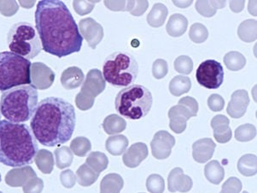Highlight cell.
<instances>
[{
	"instance_id": "obj_40",
	"label": "cell",
	"mask_w": 257,
	"mask_h": 193,
	"mask_svg": "<svg viewBox=\"0 0 257 193\" xmlns=\"http://www.w3.org/2000/svg\"><path fill=\"white\" fill-rule=\"evenodd\" d=\"M243 185L239 179L236 177H231L222 185L220 193H239Z\"/></svg>"
},
{
	"instance_id": "obj_31",
	"label": "cell",
	"mask_w": 257,
	"mask_h": 193,
	"mask_svg": "<svg viewBox=\"0 0 257 193\" xmlns=\"http://www.w3.org/2000/svg\"><path fill=\"white\" fill-rule=\"evenodd\" d=\"M77 173L78 181L80 183V185L83 186L92 185L99 176V173H95L91 170L86 164L82 165L79 168Z\"/></svg>"
},
{
	"instance_id": "obj_16",
	"label": "cell",
	"mask_w": 257,
	"mask_h": 193,
	"mask_svg": "<svg viewBox=\"0 0 257 193\" xmlns=\"http://www.w3.org/2000/svg\"><path fill=\"white\" fill-rule=\"evenodd\" d=\"M148 154V147L145 143H135L124 152L122 161L127 168H137L146 159Z\"/></svg>"
},
{
	"instance_id": "obj_45",
	"label": "cell",
	"mask_w": 257,
	"mask_h": 193,
	"mask_svg": "<svg viewBox=\"0 0 257 193\" xmlns=\"http://www.w3.org/2000/svg\"><path fill=\"white\" fill-rule=\"evenodd\" d=\"M64 176H65V180L63 181V184L65 185L66 187L71 188L75 183V178L74 175L72 173V171H67L64 173Z\"/></svg>"
},
{
	"instance_id": "obj_19",
	"label": "cell",
	"mask_w": 257,
	"mask_h": 193,
	"mask_svg": "<svg viewBox=\"0 0 257 193\" xmlns=\"http://www.w3.org/2000/svg\"><path fill=\"white\" fill-rule=\"evenodd\" d=\"M188 27V20L181 14H174L169 18L166 26L168 34L172 37H180L186 33Z\"/></svg>"
},
{
	"instance_id": "obj_22",
	"label": "cell",
	"mask_w": 257,
	"mask_h": 193,
	"mask_svg": "<svg viewBox=\"0 0 257 193\" xmlns=\"http://www.w3.org/2000/svg\"><path fill=\"white\" fill-rule=\"evenodd\" d=\"M105 146L106 150L113 156H120L126 151L128 146V139L121 134L109 137L106 140Z\"/></svg>"
},
{
	"instance_id": "obj_10",
	"label": "cell",
	"mask_w": 257,
	"mask_h": 193,
	"mask_svg": "<svg viewBox=\"0 0 257 193\" xmlns=\"http://www.w3.org/2000/svg\"><path fill=\"white\" fill-rule=\"evenodd\" d=\"M197 80L198 84L208 89H218L224 81V70L219 62L206 60L197 68Z\"/></svg>"
},
{
	"instance_id": "obj_9",
	"label": "cell",
	"mask_w": 257,
	"mask_h": 193,
	"mask_svg": "<svg viewBox=\"0 0 257 193\" xmlns=\"http://www.w3.org/2000/svg\"><path fill=\"white\" fill-rule=\"evenodd\" d=\"M105 85V80L100 70L92 69L89 72L86 83L83 86V92L81 91L78 94L76 100L78 107L84 111L92 108L95 96L104 91Z\"/></svg>"
},
{
	"instance_id": "obj_35",
	"label": "cell",
	"mask_w": 257,
	"mask_h": 193,
	"mask_svg": "<svg viewBox=\"0 0 257 193\" xmlns=\"http://www.w3.org/2000/svg\"><path fill=\"white\" fill-rule=\"evenodd\" d=\"M175 71L182 74H190L193 69V62L188 56H180L175 61Z\"/></svg>"
},
{
	"instance_id": "obj_48",
	"label": "cell",
	"mask_w": 257,
	"mask_h": 193,
	"mask_svg": "<svg viewBox=\"0 0 257 193\" xmlns=\"http://www.w3.org/2000/svg\"><path fill=\"white\" fill-rule=\"evenodd\" d=\"M213 5L216 10L222 9L226 6V1H213Z\"/></svg>"
},
{
	"instance_id": "obj_46",
	"label": "cell",
	"mask_w": 257,
	"mask_h": 193,
	"mask_svg": "<svg viewBox=\"0 0 257 193\" xmlns=\"http://www.w3.org/2000/svg\"><path fill=\"white\" fill-rule=\"evenodd\" d=\"M229 5H230V8L232 12L238 13L243 11L245 3H244V1H230Z\"/></svg>"
},
{
	"instance_id": "obj_44",
	"label": "cell",
	"mask_w": 257,
	"mask_h": 193,
	"mask_svg": "<svg viewBox=\"0 0 257 193\" xmlns=\"http://www.w3.org/2000/svg\"><path fill=\"white\" fill-rule=\"evenodd\" d=\"M74 3L78 5V6H80V7H77V6H74V8H76V10H80V8H83L80 12H79V14L84 15L86 14V13H88V12H92V8H93V6H94V3H87L86 1H84L82 3H80V1H74Z\"/></svg>"
},
{
	"instance_id": "obj_25",
	"label": "cell",
	"mask_w": 257,
	"mask_h": 193,
	"mask_svg": "<svg viewBox=\"0 0 257 193\" xmlns=\"http://www.w3.org/2000/svg\"><path fill=\"white\" fill-rule=\"evenodd\" d=\"M103 129L105 133L109 135L120 134L126 128V122L122 117L115 114H112L107 117L103 122Z\"/></svg>"
},
{
	"instance_id": "obj_20",
	"label": "cell",
	"mask_w": 257,
	"mask_h": 193,
	"mask_svg": "<svg viewBox=\"0 0 257 193\" xmlns=\"http://www.w3.org/2000/svg\"><path fill=\"white\" fill-rule=\"evenodd\" d=\"M124 186L122 177L118 173H109L101 181L100 193H120Z\"/></svg>"
},
{
	"instance_id": "obj_42",
	"label": "cell",
	"mask_w": 257,
	"mask_h": 193,
	"mask_svg": "<svg viewBox=\"0 0 257 193\" xmlns=\"http://www.w3.org/2000/svg\"><path fill=\"white\" fill-rule=\"evenodd\" d=\"M179 105H182L186 106V108L189 109L190 111L192 112L193 117H197V112H198V103L194 98L192 96H185L182 98L179 101Z\"/></svg>"
},
{
	"instance_id": "obj_32",
	"label": "cell",
	"mask_w": 257,
	"mask_h": 193,
	"mask_svg": "<svg viewBox=\"0 0 257 193\" xmlns=\"http://www.w3.org/2000/svg\"><path fill=\"white\" fill-rule=\"evenodd\" d=\"M67 70L68 71L65 73L67 77L63 80L64 85L67 88H74L79 86L84 79V74L81 70L78 68H70Z\"/></svg>"
},
{
	"instance_id": "obj_2",
	"label": "cell",
	"mask_w": 257,
	"mask_h": 193,
	"mask_svg": "<svg viewBox=\"0 0 257 193\" xmlns=\"http://www.w3.org/2000/svg\"><path fill=\"white\" fill-rule=\"evenodd\" d=\"M75 124L74 106L61 98L49 96L38 104L30 128L41 145L53 147L71 139Z\"/></svg>"
},
{
	"instance_id": "obj_7",
	"label": "cell",
	"mask_w": 257,
	"mask_h": 193,
	"mask_svg": "<svg viewBox=\"0 0 257 193\" xmlns=\"http://www.w3.org/2000/svg\"><path fill=\"white\" fill-rule=\"evenodd\" d=\"M31 65L29 60L12 51L0 52V91L30 85Z\"/></svg>"
},
{
	"instance_id": "obj_47",
	"label": "cell",
	"mask_w": 257,
	"mask_h": 193,
	"mask_svg": "<svg viewBox=\"0 0 257 193\" xmlns=\"http://www.w3.org/2000/svg\"><path fill=\"white\" fill-rule=\"evenodd\" d=\"M173 2L175 4V6L180 7V8H186L191 6L193 1H173Z\"/></svg>"
},
{
	"instance_id": "obj_38",
	"label": "cell",
	"mask_w": 257,
	"mask_h": 193,
	"mask_svg": "<svg viewBox=\"0 0 257 193\" xmlns=\"http://www.w3.org/2000/svg\"><path fill=\"white\" fill-rule=\"evenodd\" d=\"M71 145L74 153L77 154L78 156H85L91 150V143L83 137L74 139Z\"/></svg>"
},
{
	"instance_id": "obj_49",
	"label": "cell",
	"mask_w": 257,
	"mask_h": 193,
	"mask_svg": "<svg viewBox=\"0 0 257 193\" xmlns=\"http://www.w3.org/2000/svg\"><path fill=\"white\" fill-rule=\"evenodd\" d=\"M243 193H248V191H246V190H244V191H243Z\"/></svg>"
},
{
	"instance_id": "obj_13",
	"label": "cell",
	"mask_w": 257,
	"mask_h": 193,
	"mask_svg": "<svg viewBox=\"0 0 257 193\" xmlns=\"http://www.w3.org/2000/svg\"><path fill=\"white\" fill-rule=\"evenodd\" d=\"M249 104L248 94L245 90H237L231 95V101L226 109L227 114L231 118L238 119L245 115Z\"/></svg>"
},
{
	"instance_id": "obj_27",
	"label": "cell",
	"mask_w": 257,
	"mask_h": 193,
	"mask_svg": "<svg viewBox=\"0 0 257 193\" xmlns=\"http://www.w3.org/2000/svg\"><path fill=\"white\" fill-rule=\"evenodd\" d=\"M192 88V81L189 77L177 75L172 79L169 83V91L172 95L180 96L187 93Z\"/></svg>"
},
{
	"instance_id": "obj_30",
	"label": "cell",
	"mask_w": 257,
	"mask_h": 193,
	"mask_svg": "<svg viewBox=\"0 0 257 193\" xmlns=\"http://www.w3.org/2000/svg\"><path fill=\"white\" fill-rule=\"evenodd\" d=\"M256 136V128L252 124L240 126L235 130V139L239 142H248Z\"/></svg>"
},
{
	"instance_id": "obj_6",
	"label": "cell",
	"mask_w": 257,
	"mask_h": 193,
	"mask_svg": "<svg viewBox=\"0 0 257 193\" xmlns=\"http://www.w3.org/2000/svg\"><path fill=\"white\" fill-rule=\"evenodd\" d=\"M139 74V64L133 55L118 51L106 57L103 76L110 85L117 87L134 84Z\"/></svg>"
},
{
	"instance_id": "obj_33",
	"label": "cell",
	"mask_w": 257,
	"mask_h": 193,
	"mask_svg": "<svg viewBox=\"0 0 257 193\" xmlns=\"http://www.w3.org/2000/svg\"><path fill=\"white\" fill-rule=\"evenodd\" d=\"M189 37L193 42L201 44L209 37V31L202 23H194L189 32Z\"/></svg>"
},
{
	"instance_id": "obj_28",
	"label": "cell",
	"mask_w": 257,
	"mask_h": 193,
	"mask_svg": "<svg viewBox=\"0 0 257 193\" xmlns=\"http://www.w3.org/2000/svg\"><path fill=\"white\" fill-rule=\"evenodd\" d=\"M224 63L226 68L231 71H238L244 68L246 64V58L243 54L238 51H230L224 57Z\"/></svg>"
},
{
	"instance_id": "obj_8",
	"label": "cell",
	"mask_w": 257,
	"mask_h": 193,
	"mask_svg": "<svg viewBox=\"0 0 257 193\" xmlns=\"http://www.w3.org/2000/svg\"><path fill=\"white\" fill-rule=\"evenodd\" d=\"M7 43L12 52L26 59H34L40 54L42 45L35 26L20 22L12 26L7 34Z\"/></svg>"
},
{
	"instance_id": "obj_26",
	"label": "cell",
	"mask_w": 257,
	"mask_h": 193,
	"mask_svg": "<svg viewBox=\"0 0 257 193\" xmlns=\"http://www.w3.org/2000/svg\"><path fill=\"white\" fill-rule=\"evenodd\" d=\"M240 40L246 43L253 42L257 38V23L255 20L248 19L240 24L237 29Z\"/></svg>"
},
{
	"instance_id": "obj_39",
	"label": "cell",
	"mask_w": 257,
	"mask_h": 193,
	"mask_svg": "<svg viewBox=\"0 0 257 193\" xmlns=\"http://www.w3.org/2000/svg\"><path fill=\"white\" fill-rule=\"evenodd\" d=\"M169 72V65L165 60L157 59L155 61L152 66V74L153 76L157 79L161 80L167 75Z\"/></svg>"
},
{
	"instance_id": "obj_5",
	"label": "cell",
	"mask_w": 257,
	"mask_h": 193,
	"mask_svg": "<svg viewBox=\"0 0 257 193\" xmlns=\"http://www.w3.org/2000/svg\"><path fill=\"white\" fill-rule=\"evenodd\" d=\"M153 98L146 86L131 85L119 91L115 98V110L120 116L130 120L146 117L152 109Z\"/></svg>"
},
{
	"instance_id": "obj_43",
	"label": "cell",
	"mask_w": 257,
	"mask_h": 193,
	"mask_svg": "<svg viewBox=\"0 0 257 193\" xmlns=\"http://www.w3.org/2000/svg\"><path fill=\"white\" fill-rule=\"evenodd\" d=\"M126 1H104L106 7L113 12H125Z\"/></svg>"
},
{
	"instance_id": "obj_41",
	"label": "cell",
	"mask_w": 257,
	"mask_h": 193,
	"mask_svg": "<svg viewBox=\"0 0 257 193\" xmlns=\"http://www.w3.org/2000/svg\"><path fill=\"white\" fill-rule=\"evenodd\" d=\"M209 108L214 112L222 111L225 106V100L219 94H212L208 99Z\"/></svg>"
},
{
	"instance_id": "obj_18",
	"label": "cell",
	"mask_w": 257,
	"mask_h": 193,
	"mask_svg": "<svg viewBox=\"0 0 257 193\" xmlns=\"http://www.w3.org/2000/svg\"><path fill=\"white\" fill-rule=\"evenodd\" d=\"M230 121L223 115H218L212 119L211 127L214 130L215 140L220 144H225L231 140L232 132L230 128Z\"/></svg>"
},
{
	"instance_id": "obj_15",
	"label": "cell",
	"mask_w": 257,
	"mask_h": 193,
	"mask_svg": "<svg viewBox=\"0 0 257 193\" xmlns=\"http://www.w3.org/2000/svg\"><path fill=\"white\" fill-rule=\"evenodd\" d=\"M82 36L88 41L89 46L96 48L103 38V27L92 18L81 21L80 24Z\"/></svg>"
},
{
	"instance_id": "obj_11",
	"label": "cell",
	"mask_w": 257,
	"mask_h": 193,
	"mask_svg": "<svg viewBox=\"0 0 257 193\" xmlns=\"http://www.w3.org/2000/svg\"><path fill=\"white\" fill-rule=\"evenodd\" d=\"M175 145V137L167 131H159L151 143L152 155L158 160L167 159L171 155L172 148Z\"/></svg>"
},
{
	"instance_id": "obj_34",
	"label": "cell",
	"mask_w": 257,
	"mask_h": 193,
	"mask_svg": "<svg viewBox=\"0 0 257 193\" xmlns=\"http://www.w3.org/2000/svg\"><path fill=\"white\" fill-rule=\"evenodd\" d=\"M146 187L149 192L163 193L165 190V181L159 174H152L147 178Z\"/></svg>"
},
{
	"instance_id": "obj_3",
	"label": "cell",
	"mask_w": 257,
	"mask_h": 193,
	"mask_svg": "<svg viewBox=\"0 0 257 193\" xmlns=\"http://www.w3.org/2000/svg\"><path fill=\"white\" fill-rule=\"evenodd\" d=\"M39 145L31 128L23 123L0 121V162L21 168L35 161Z\"/></svg>"
},
{
	"instance_id": "obj_17",
	"label": "cell",
	"mask_w": 257,
	"mask_h": 193,
	"mask_svg": "<svg viewBox=\"0 0 257 193\" xmlns=\"http://www.w3.org/2000/svg\"><path fill=\"white\" fill-rule=\"evenodd\" d=\"M215 143L212 139L206 138L197 140L192 145V156L199 163H205L211 159L215 149Z\"/></svg>"
},
{
	"instance_id": "obj_36",
	"label": "cell",
	"mask_w": 257,
	"mask_h": 193,
	"mask_svg": "<svg viewBox=\"0 0 257 193\" xmlns=\"http://www.w3.org/2000/svg\"><path fill=\"white\" fill-rule=\"evenodd\" d=\"M148 6V1H126L125 12H130L135 17H140L147 11Z\"/></svg>"
},
{
	"instance_id": "obj_21",
	"label": "cell",
	"mask_w": 257,
	"mask_h": 193,
	"mask_svg": "<svg viewBox=\"0 0 257 193\" xmlns=\"http://www.w3.org/2000/svg\"><path fill=\"white\" fill-rule=\"evenodd\" d=\"M169 14L168 8L163 4H155L147 16V23L152 28H160L165 23Z\"/></svg>"
},
{
	"instance_id": "obj_12",
	"label": "cell",
	"mask_w": 257,
	"mask_h": 193,
	"mask_svg": "<svg viewBox=\"0 0 257 193\" xmlns=\"http://www.w3.org/2000/svg\"><path fill=\"white\" fill-rule=\"evenodd\" d=\"M169 128L175 134H182L186 128V122L193 117L192 112L182 105H175L169 111Z\"/></svg>"
},
{
	"instance_id": "obj_14",
	"label": "cell",
	"mask_w": 257,
	"mask_h": 193,
	"mask_svg": "<svg viewBox=\"0 0 257 193\" xmlns=\"http://www.w3.org/2000/svg\"><path fill=\"white\" fill-rule=\"evenodd\" d=\"M168 186L170 192H188L192 190L193 181L191 177L184 173L182 168H175L169 173Z\"/></svg>"
},
{
	"instance_id": "obj_37",
	"label": "cell",
	"mask_w": 257,
	"mask_h": 193,
	"mask_svg": "<svg viewBox=\"0 0 257 193\" xmlns=\"http://www.w3.org/2000/svg\"><path fill=\"white\" fill-rule=\"evenodd\" d=\"M195 7L197 12L203 17H214L217 12V10L214 8L213 1H197Z\"/></svg>"
},
{
	"instance_id": "obj_29",
	"label": "cell",
	"mask_w": 257,
	"mask_h": 193,
	"mask_svg": "<svg viewBox=\"0 0 257 193\" xmlns=\"http://www.w3.org/2000/svg\"><path fill=\"white\" fill-rule=\"evenodd\" d=\"M86 162L96 171V173H99L107 168L109 164V159L105 154L97 151L90 154Z\"/></svg>"
},
{
	"instance_id": "obj_23",
	"label": "cell",
	"mask_w": 257,
	"mask_h": 193,
	"mask_svg": "<svg viewBox=\"0 0 257 193\" xmlns=\"http://www.w3.org/2000/svg\"><path fill=\"white\" fill-rule=\"evenodd\" d=\"M237 170L243 176H254L257 173V158L255 155H243L237 162Z\"/></svg>"
},
{
	"instance_id": "obj_24",
	"label": "cell",
	"mask_w": 257,
	"mask_h": 193,
	"mask_svg": "<svg viewBox=\"0 0 257 193\" xmlns=\"http://www.w3.org/2000/svg\"><path fill=\"white\" fill-rule=\"evenodd\" d=\"M206 179L214 185H219L225 176V170L220 162L213 160L207 163L204 168Z\"/></svg>"
},
{
	"instance_id": "obj_4",
	"label": "cell",
	"mask_w": 257,
	"mask_h": 193,
	"mask_svg": "<svg viewBox=\"0 0 257 193\" xmlns=\"http://www.w3.org/2000/svg\"><path fill=\"white\" fill-rule=\"evenodd\" d=\"M38 101L39 94L34 85L17 86L4 91L0 99V113L9 122L23 123L31 120Z\"/></svg>"
},
{
	"instance_id": "obj_1",
	"label": "cell",
	"mask_w": 257,
	"mask_h": 193,
	"mask_svg": "<svg viewBox=\"0 0 257 193\" xmlns=\"http://www.w3.org/2000/svg\"><path fill=\"white\" fill-rule=\"evenodd\" d=\"M35 20L42 50L46 53L62 58L81 50L84 38L63 1H39Z\"/></svg>"
}]
</instances>
